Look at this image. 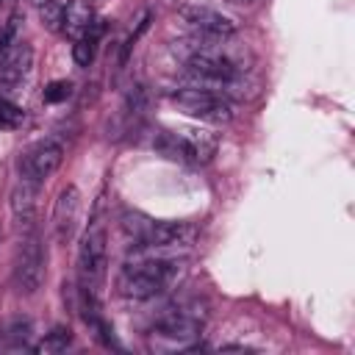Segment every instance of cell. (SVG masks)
I'll use <instances>...</instances> for the list:
<instances>
[{"mask_svg":"<svg viewBox=\"0 0 355 355\" xmlns=\"http://www.w3.org/2000/svg\"><path fill=\"white\" fill-rule=\"evenodd\" d=\"M186 275L183 258H166V255H141L128 261L116 275V291L125 300H150L172 286H178Z\"/></svg>","mask_w":355,"mask_h":355,"instance_id":"obj_1","label":"cell"},{"mask_svg":"<svg viewBox=\"0 0 355 355\" xmlns=\"http://www.w3.org/2000/svg\"><path fill=\"white\" fill-rule=\"evenodd\" d=\"M122 230L130 239V244L141 252L178 250V247H189L197 239V227L189 222H155L141 214H125Z\"/></svg>","mask_w":355,"mask_h":355,"instance_id":"obj_2","label":"cell"},{"mask_svg":"<svg viewBox=\"0 0 355 355\" xmlns=\"http://www.w3.org/2000/svg\"><path fill=\"white\" fill-rule=\"evenodd\" d=\"M108 275V233L100 219H94L80 236L78 247V294L100 297Z\"/></svg>","mask_w":355,"mask_h":355,"instance_id":"obj_3","label":"cell"},{"mask_svg":"<svg viewBox=\"0 0 355 355\" xmlns=\"http://www.w3.org/2000/svg\"><path fill=\"white\" fill-rule=\"evenodd\" d=\"M208 319L205 302L200 300H186L172 308H166L155 324H153V338H164L178 349H194L197 338L202 333V324Z\"/></svg>","mask_w":355,"mask_h":355,"instance_id":"obj_4","label":"cell"},{"mask_svg":"<svg viewBox=\"0 0 355 355\" xmlns=\"http://www.w3.org/2000/svg\"><path fill=\"white\" fill-rule=\"evenodd\" d=\"M153 147L175 161L208 164L219 150V139L202 128H178V130H158Z\"/></svg>","mask_w":355,"mask_h":355,"instance_id":"obj_5","label":"cell"},{"mask_svg":"<svg viewBox=\"0 0 355 355\" xmlns=\"http://www.w3.org/2000/svg\"><path fill=\"white\" fill-rule=\"evenodd\" d=\"M172 105L178 111H183L186 116H194L200 122H211V125H225L233 119V105L225 94L202 89V86H186L169 94Z\"/></svg>","mask_w":355,"mask_h":355,"instance_id":"obj_6","label":"cell"},{"mask_svg":"<svg viewBox=\"0 0 355 355\" xmlns=\"http://www.w3.org/2000/svg\"><path fill=\"white\" fill-rule=\"evenodd\" d=\"M11 277H14V286L19 294H36L47 277V252L42 247V239L33 230L22 233V241L14 255Z\"/></svg>","mask_w":355,"mask_h":355,"instance_id":"obj_7","label":"cell"},{"mask_svg":"<svg viewBox=\"0 0 355 355\" xmlns=\"http://www.w3.org/2000/svg\"><path fill=\"white\" fill-rule=\"evenodd\" d=\"M64 161V144L55 139H42L36 144H31L22 158H19V178L33 180V183H44L47 178H53L58 172Z\"/></svg>","mask_w":355,"mask_h":355,"instance_id":"obj_8","label":"cell"},{"mask_svg":"<svg viewBox=\"0 0 355 355\" xmlns=\"http://www.w3.org/2000/svg\"><path fill=\"white\" fill-rule=\"evenodd\" d=\"M178 14L183 22H189L194 31L205 33V36H233L236 33V19L225 11H219L216 6L211 3H202V0H186L178 6Z\"/></svg>","mask_w":355,"mask_h":355,"instance_id":"obj_9","label":"cell"},{"mask_svg":"<svg viewBox=\"0 0 355 355\" xmlns=\"http://www.w3.org/2000/svg\"><path fill=\"white\" fill-rule=\"evenodd\" d=\"M33 69V47L28 42H17L14 47L0 53V86L6 92H17Z\"/></svg>","mask_w":355,"mask_h":355,"instance_id":"obj_10","label":"cell"},{"mask_svg":"<svg viewBox=\"0 0 355 355\" xmlns=\"http://www.w3.org/2000/svg\"><path fill=\"white\" fill-rule=\"evenodd\" d=\"M80 191L78 186H67L61 189L55 208H53V236L58 244H67L75 230H78V219H80Z\"/></svg>","mask_w":355,"mask_h":355,"instance_id":"obj_11","label":"cell"},{"mask_svg":"<svg viewBox=\"0 0 355 355\" xmlns=\"http://www.w3.org/2000/svg\"><path fill=\"white\" fill-rule=\"evenodd\" d=\"M36 208H39V183L19 178V183L11 189V214H14V222L22 227V233L33 230Z\"/></svg>","mask_w":355,"mask_h":355,"instance_id":"obj_12","label":"cell"},{"mask_svg":"<svg viewBox=\"0 0 355 355\" xmlns=\"http://www.w3.org/2000/svg\"><path fill=\"white\" fill-rule=\"evenodd\" d=\"M94 8L89 0H69L64 6V17H61V31L69 39H83L92 28H94Z\"/></svg>","mask_w":355,"mask_h":355,"instance_id":"obj_13","label":"cell"},{"mask_svg":"<svg viewBox=\"0 0 355 355\" xmlns=\"http://www.w3.org/2000/svg\"><path fill=\"white\" fill-rule=\"evenodd\" d=\"M31 338V319L17 316L6 327H0V349H25Z\"/></svg>","mask_w":355,"mask_h":355,"instance_id":"obj_14","label":"cell"},{"mask_svg":"<svg viewBox=\"0 0 355 355\" xmlns=\"http://www.w3.org/2000/svg\"><path fill=\"white\" fill-rule=\"evenodd\" d=\"M69 344H72V333H69L67 327H55V330L47 333L33 349L42 352V355H58V352H64Z\"/></svg>","mask_w":355,"mask_h":355,"instance_id":"obj_15","label":"cell"},{"mask_svg":"<svg viewBox=\"0 0 355 355\" xmlns=\"http://www.w3.org/2000/svg\"><path fill=\"white\" fill-rule=\"evenodd\" d=\"M22 28H25V17L22 14H11L8 22L0 28V53L14 47L17 42H22Z\"/></svg>","mask_w":355,"mask_h":355,"instance_id":"obj_16","label":"cell"},{"mask_svg":"<svg viewBox=\"0 0 355 355\" xmlns=\"http://www.w3.org/2000/svg\"><path fill=\"white\" fill-rule=\"evenodd\" d=\"M22 122H25V111H22L17 103H11L8 97H3V100H0V128L14 130V128H19Z\"/></svg>","mask_w":355,"mask_h":355,"instance_id":"obj_17","label":"cell"},{"mask_svg":"<svg viewBox=\"0 0 355 355\" xmlns=\"http://www.w3.org/2000/svg\"><path fill=\"white\" fill-rule=\"evenodd\" d=\"M39 8H42V25L50 28V31H58L61 28V17H64V6L58 0H50L44 6H39Z\"/></svg>","mask_w":355,"mask_h":355,"instance_id":"obj_18","label":"cell"},{"mask_svg":"<svg viewBox=\"0 0 355 355\" xmlns=\"http://www.w3.org/2000/svg\"><path fill=\"white\" fill-rule=\"evenodd\" d=\"M72 94V83L69 80H53V83H47L44 86V103H61V100H67Z\"/></svg>","mask_w":355,"mask_h":355,"instance_id":"obj_19","label":"cell"},{"mask_svg":"<svg viewBox=\"0 0 355 355\" xmlns=\"http://www.w3.org/2000/svg\"><path fill=\"white\" fill-rule=\"evenodd\" d=\"M144 105H147V92H144V86H133V89L128 92L125 111L136 116V114H141V111H144Z\"/></svg>","mask_w":355,"mask_h":355,"instance_id":"obj_20","label":"cell"},{"mask_svg":"<svg viewBox=\"0 0 355 355\" xmlns=\"http://www.w3.org/2000/svg\"><path fill=\"white\" fill-rule=\"evenodd\" d=\"M31 3H36V6H44V3H50V0H31Z\"/></svg>","mask_w":355,"mask_h":355,"instance_id":"obj_21","label":"cell"},{"mask_svg":"<svg viewBox=\"0 0 355 355\" xmlns=\"http://www.w3.org/2000/svg\"><path fill=\"white\" fill-rule=\"evenodd\" d=\"M227 3H250V0H227Z\"/></svg>","mask_w":355,"mask_h":355,"instance_id":"obj_22","label":"cell"},{"mask_svg":"<svg viewBox=\"0 0 355 355\" xmlns=\"http://www.w3.org/2000/svg\"><path fill=\"white\" fill-rule=\"evenodd\" d=\"M6 3H11V0H0V6H6Z\"/></svg>","mask_w":355,"mask_h":355,"instance_id":"obj_23","label":"cell"}]
</instances>
